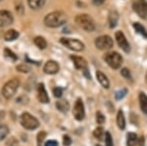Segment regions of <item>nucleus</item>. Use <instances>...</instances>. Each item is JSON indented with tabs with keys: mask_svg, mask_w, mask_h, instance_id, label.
Masks as SVG:
<instances>
[{
	"mask_svg": "<svg viewBox=\"0 0 147 146\" xmlns=\"http://www.w3.org/2000/svg\"><path fill=\"white\" fill-rule=\"evenodd\" d=\"M76 23L78 24L80 28H82V30H84L87 32H91L95 30V24L94 21L92 20V18L87 14H80L78 15L75 19Z\"/></svg>",
	"mask_w": 147,
	"mask_h": 146,
	"instance_id": "obj_2",
	"label": "nucleus"
},
{
	"mask_svg": "<svg viewBox=\"0 0 147 146\" xmlns=\"http://www.w3.org/2000/svg\"><path fill=\"white\" fill-rule=\"evenodd\" d=\"M121 75H122V76L124 77L125 79H131V75H130L129 70L127 69V68H124V69H122V71H121Z\"/></svg>",
	"mask_w": 147,
	"mask_h": 146,
	"instance_id": "obj_32",
	"label": "nucleus"
},
{
	"mask_svg": "<svg viewBox=\"0 0 147 146\" xmlns=\"http://www.w3.org/2000/svg\"><path fill=\"white\" fill-rule=\"evenodd\" d=\"M105 122V117L102 114L101 112H97L96 113V123L98 124H102Z\"/></svg>",
	"mask_w": 147,
	"mask_h": 146,
	"instance_id": "obj_31",
	"label": "nucleus"
},
{
	"mask_svg": "<svg viewBox=\"0 0 147 146\" xmlns=\"http://www.w3.org/2000/svg\"><path fill=\"white\" fill-rule=\"evenodd\" d=\"M53 94H54V96L57 98H60L61 96H62V94H63V91H62V88H60V87H55L53 89Z\"/></svg>",
	"mask_w": 147,
	"mask_h": 146,
	"instance_id": "obj_35",
	"label": "nucleus"
},
{
	"mask_svg": "<svg viewBox=\"0 0 147 146\" xmlns=\"http://www.w3.org/2000/svg\"><path fill=\"white\" fill-rule=\"evenodd\" d=\"M59 69H60V67H59L58 63L53 60L47 61L43 67L44 73L47 75H55L59 72Z\"/></svg>",
	"mask_w": 147,
	"mask_h": 146,
	"instance_id": "obj_12",
	"label": "nucleus"
},
{
	"mask_svg": "<svg viewBox=\"0 0 147 146\" xmlns=\"http://www.w3.org/2000/svg\"><path fill=\"white\" fill-rule=\"evenodd\" d=\"M117 124L120 129H125V119L124 113H123L122 110H120L117 114Z\"/></svg>",
	"mask_w": 147,
	"mask_h": 146,
	"instance_id": "obj_20",
	"label": "nucleus"
},
{
	"mask_svg": "<svg viewBox=\"0 0 147 146\" xmlns=\"http://www.w3.org/2000/svg\"><path fill=\"white\" fill-rule=\"evenodd\" d=\"M115 37H116V40H117L118 45H119L125 53H129L130 51V46H129V43L127 40V38H125V34H123L121 30H118L115 34Z\"/></svg>",
	"mask_w": 147,
	"mask_h": 146,
	"instance_id": "obj_10",
	"label": "nucleus"
},
{
	"mask_svg": "<svg viewBox=\"0 0 147 146\" xmlns=\"http://www.w3.org/2000/svg\"><path fill=\"white\" fill-rule=\"evenodd\" d=\"M118 21H119V15L116 11H112L110 14H109V19H108V22H109V26H110L111 29L115 28L118 24Z\"/></svg>",
	"mask_w": 147,
	"mask_h": 146,
	"instance_id": "obj_17",
	"label": "nucleus"
},
{
	"mask_svg": "<svg viewBox=\"0 0 147 146\" xmlns=\"http://www.w3.org/2000/svg\"><path fill=\"white\" fill-rule=\"evenodd\" d=\"M67 22V16L62 11H55L49 13L44 18V24L49 28H58Z\"/></svg>",
	"mask_w": 147,
	"mask_h": 146,
	"instance_id": "obj_1",
	"label": "nucleus"
},
{
	"mask_svg": "<svg viewBox=\"0 0 147 146\" xmlns=\"http://www.w3.org/2000/svg\"><path fill=\"white\" fill-rule=\"evenodd\" d=\"M37 99L39 100L40 103H44V104L49 102L48 94H47V91L44 87L43 83H39L37 85Z\"/></svg>",
	"mask_w": 147,
	"mask_h": 146,
	"instance_id": "obj_13",
	"label": "nucleus"
},
{
	"mask_svg": "<svg viewBox=\"0 0 147 146\" xmlns=\"http://www.w3.org/2000/svg\"><path fill=\"white\" fill-rule=\"evenodd\" d=\"M137 143L139 144V146H143V143H144V138L143 137H140L139 140H137Z\"/></svg>",
	"mask_w": 147,
	"mask_h": 146,
	"instance_id": "obj_39",
	"label": "nucleus"
},
{
	"mask_svg": "<svg viewBox=\"0 0 147 146\" xmlns=\"http://www.w3.org/2000/svg\"><path fill=\"white\" fill-rule=\"evenodd\" d=\"M96 146H101V145H98V144H97V145H96Z\"/></svg>",
	"mask_w": 147,
	"mask_h": 146,
	"instance_id": "obj_41",
	"label": "nucleus"
},
{
	"mask_svg": "<svg viewBox=\"0 0 147 146\" xmlns=\"http://www.w3.org/2000/svg\"><path fill=\"white\" fill-rule=\"evenodd\" d=\"M45 137H46V133H45V131H40V133H37V136H36L37 146H41L43 140L45 139Z\"/></svg>",
	"mask_w": 147,
	"mask_h": 146,
	"instance_id": "obj_28",
	"label": "nucleus"
},
{
	"mask_svg": "<svg viewBox=\"0 0 147 146\" xmlns=\"http://www.w3.org/2000/svg\"><path fill=\"white\" fill-rule=\"evenodd\" d=\"M96 77H97V81L100 82V84L103 86L104 88L108 89L110 87V81H109L108 77L105 76L100 71H97L96 72Z\"/></svg>",
	"mask_w": 147,
	"mask_h": 146,
	"instance_id": "obj_15",
	"label": "nucleus"
},
{
	"mask_svg": "<svg viewBox=\"0 0 147 146\" xmlns=\"http://www.w3.org/2000/svg\"><path fill=\"white\" fill-rule=\"evenodd\" d=\"M9 133V128L6 124H0V141L5 139Z\"/></svg>",
	"mask_w": 147,
	"mask_h": 146,
	"instance_id": "obj_25",
	"label": "nucleus"
},
{
	"mask_svg": "<svg viewBox=\"0 0 147 146\" xmlns=\"http://www.w3.org/2000/svg\"><path fill=\"white\" fill-rule=\"evenodd\" d=\"M105 144L106 146H113V138L109 131L105 133Z\"/></svg>",
	"mask_w": 147,
	"mask_h": 146,
	"instance_id": "obj_29",
	"label": "nucleus"
},
{
	"mask_svg": "<svg viewBox=\"0 0 147 146\" xmlns=\"http://www.w3.org/2000/svg\"><path fill=\"white\" fill-rule=\"evenodd\" d=\"M127 93V90L125 88H123V89H121V90L117 91V92H116V99L121 100L122 98L125 97Z\"/></svg>",
	"mask_w": 147,
	"mask_h": 146,
	"instance_id": "obj_30",
	"label": "nucleus"
},
{
	"mask_svg": "<svg viewBox=\"0 0 147 146\" xmlns=\"http://www.w3.org/2000/svg\"><path fill=\"white\" fill-rule=\"evenodd\" d=\"M28 6L32 9H39L45 3V0H28Z\"/></svg>",
	"mask_w": 147,
	"mask_h": 146,
	"instance_id": "obj_21",
	"label": "nucleus"
},
{
	"mask_svg": "<svg viewBox=\"0 0 147 146\" xmlns=\"http://www.w3.org/2000/svg\"><path fill=\"white\" fill-rule=\"evenodd\" d=\"M1 1H2V0H0V2H1Z\"/></svg>",
	"mask_w": 147,
	"mask_h": 146,
	"instance_id": "obj_42",
	"label": "nucleus"
},
{
	"mask_svg": "<svg viewBox=\"0 0 147 146\" xmlns=\"http://www.w3.org/2000/svg\"><path fill=\"white\" fill-rule=\"evenodd\" d=\"M17 70L19 72H22V73H28L30 71V68L28 67L27 65H20V66H17Z\"/></svg>",
	"mask_w": 147,
	"mask_h": 146,
	"instance_id": "obj_33",
	"label": "nucleus"
},
{
	"mask_svg": "<svg viewBox=\"0 0 147 146\" xmlns=\"http://www.w3.org/2000/svg\"><path fill=\"white\" fill-rule=\"evenodd\" d=\"M139 105H140V109L144 114H147V96L144 93L139 94Z\"/></svg>",
	"mask_w": 147,
	"mask_h": 146,
	"instance_id": "obj_19",
	"label": "nucleus"
},
{
	"mask_svg": "<svg viewBox=\"0 0 147 146\" xmlns=\"http://www.w3.org/2000/svg\"><path fill=\"white\" fill-rule=\"evenodd\" d=\"M13 23V16L9 11L0 10V28H6Z\"/></svg>",
	"mask_w": 147,
	"mask_h": 146,
	"instance_id": "obj_11",
	"label": "nucleus"
},
{
	"mask_svg": "<svg viewBox=\"0 0 147 146\" xmlns=\"http://www.w3.org/2000/svg\"><path fill=\"white\" fill-rule=\"evenodd\" d=\"M56 107L59 111L63 112V113H67L70 109V104L67 100L65 99H62V100H59L56 102Z\"/></svg>",
	"mask_w": 147,
	"mask_h": 146,
	"instance_id": "obj_16",
	"label": "nucleus"
},
{
	"mask_svg": "<svg viewBox=\"0 0 147 146\" xmlns=\"http://www.w3.org/2000/svg\"><path fill=\"white\" fill-rule=\"evenodd\" d=\"M34 42L39 49H45L46 46H47V42L42 36H36L34 38Z\"/></svg>",
	"mask_w": 147,
	"mask_h": 146,
	"instance_id": "obj_22",
	"label": "nucleus"
},
{
	"mask_svg": "<svg viewBox=\"0 0 147 146\" xmlns=\"http://www.w3.org/2000/svg\"><path fill=\"white\" fill-rule=\"evenodd\" d=\"M71 144H72V138H71L69 135H65L63 136V145L64 146H70Z\"/></svg>",
	"mask_w": 147,
	"mask_h": 146,
	"instance_id": "obj_34",
	"label": "nucleus"
},
{
	"mask_svg": "<svg viewBox=\"0 0 147 146\" xmlns=\"http://www.w3.org/2000/svg\"><path fill=\"white\" fill-rule=\"evenodd\" d=\"M71 59L74 62V65L77 69L79 70H84L87 69V63L82 57H79V56H71Z\"/></svg>",
	"mask_w": 147,
	"mask_h": 146,
	"instance_id": "obj_14",
	"label": "nucleus"
},
{
	"mask_svg": "<svg viewBox=\"0 0 147 146\" xmlns=\"http://www.w3.org/2000/svg\"><path fill=\"white\" fill-rule=\"evenodd\" d=\"M73 114L74 117L77 121H82L85 117V111H84V105L82 100L79 98L77 100V102L75 103L74 106V110H73Z\"/></svg>",
	"mask_w": 147,
	"mask_h": 146,
	"instance_id": "obj_8",
	"label": "nucleus"
},
{
	"mask_svg": "<svg viewBox=\"0 0 147 146\" xmlns=\"http://www.w3.org/2000/svg\"><path fill=\"white\" fill-rule=\"evenodd\" d=\"M145 81H146V82H147V73H146V77H145Z\"/></svg>",
	"mask_w": 147,
	"mask_h": 146,
	"instance_id": "obj_40",
	"label": "nucleus"
},
{
	"mask_svg": "<svg viewBox=\"0 0 147 146\" xmlns=\"http://www.w3.org/2000/svg\"><path fill=\"white\" fill-rule=\"evenodd\" d=\"M20 124L24 129L28 131H34L39 126V122L30 113H23L20 117Z\"/></svg>",
	"mask_w": 147,
	"mask_h": 146,
	"instance_id": "obj_3",
	"label": "nucleus"
},
{
	"mask_svg": "<svg viewBox=\"0 0 147 146\" xmlns=\"http://www.w3.org/2000/svg\"><path fill=\"white\" fill-rule=\"evenodd\" d=\"M104 2H105V0H92V3H93L95 6L101 5V4H103Z\"/></svg>",
	"mask_w": 147,
	"mask_h": 146,
	"instance_id": "obj_38",
	"label": "nucleus"
},
{
	"mask_svg": "<svg viewBox=\"0 0 147 146\" xmlns=\"http://www.w3.org/2000/svg\"><path fill=\"white\" fill-rule=\"evenodd\" d=\"M95 46L100 50H109L113 47V39L109 35H101L95 39Z\"/></svg>",
	"mask_w": 147,
	"mask_h": 146,
	"instance_id": "obj_7",
	"label": "nucleus"
},
{
	"mask_svg": "<svg viewBox=\"0 0 147 146\" xmlns=\"http://www.w3.org/2000/svg\"><path fill=\"white\" fill-rule=\"evenodd\" d=\"M134 10L141 19H147V2L145 0H136L134 3Z\"/></svg>",
	"mask_w": 147,
	"mask_h": 146,
	"instance_id": "obj_9",
	"label": "nucleus"
},
{
	"mask_svg": "<svg viewBox=\"0 0 147 146\" xmlns=\"http://www.w3.org/2000/svg\"><path fill=\"white\" fill-rule=\"evenodd\" d=\"M18 37H19V32L16 30H9L4 34V38H5L6 41H13L15 39H17Z\"/></svg>",
	"mask_w": 147,
	"mask_h": 146,
	"instance_id": "obj_18",
	"label": "nucleus"
},
{
	"mask_svg": "<svg viewBox=\"0 0 147 146\" xmlns=\"http://www.w3.org/2000/svg\"><path fill=\"white\" fill-rule=\"evenodd\" d=\"M60 42L65 45L66 47H68L69 49L73 51H77V52H80L84 49V44L82 41L78 40V39H74V38H61Z\"/></svg>",
	"mask_w": 147,
	"mask_h": 146,
	"instance_id": "obj_6",
	"label": "nucleus"
},
{
	"mask_svg": "<svg viewBox=\"0 0 147 146\" xmlns=\"http://www.w3.org/2000/svg\"><path fill=\"white\" fill-rule=\"evenodd\" d=\"M137 143V135L134 133H129L127 135V144L129 146H134Z\"/></svg>",
	"mask_w": 147,
	"mask_h": 146,
	"instance_id": "obj_26",
	"label": "nucleus"
},
{
	"mask_svg": "<svg viewBox=\"0 0 147 146\" xmlns=\"http://www.w3.org/2000/svg\"><path fill=\"white\" fill-rule=\"evenodd\" d=\"M4 56H5L7 59L11 60V61H16L18 59L17 55H16L14 52H12L10 49H8V48L4 49Z\"/></svg>",
	"mask_w": 147,
	"mask_h": 146,
	"instance_id": "obj_27",
	"label": "nucleus"
},
{
	"mask_svg": "<svg viewBox=\"0 0 147 146\" xmlns=\"http://www.w3.org/2000/svg\"><path fill=\"white\" fill-rule=\"evenodd\" d=\"M17 144H18V141L16 138H14V137L10 138V139L7 141V145H9V146H16Z\"/></svg>",
	"mask_w": 147,
	"mask_h": 146,
	"instance_id": "obj_36",
	"label": "nucleus"
},
{
	"mask_svg": "<svg viewBox=\"0 0 147 146\" xmlns=\"http://www.w3.org/2000/svg\"><path fill=\"white\" fill-rule=\"evenodd\" d=\"M19 85H20V81L18 79H13L11 81H7L2 87V95L7 99L11 98L18 90Z\"/></svg>",
	"mask_w": 147,
	"mask_h": 146,
	"instance_id": "obj_4",
	"label": "nucleus"
},
{
	"mask_svg": "<svg viewBox=\"0 0 147 146\" xmlns=\"http://www.w3.org/2000/svg\"><path fill=\"white\" fill-rule=\"evenodd\" d=\"M93 135H94V137L97 138L98 140L103 139V137H105V131H104L103 128H101V126L96 128L93 131Z\"/></svg>",
	"mask_w": 147,
	"mask_h": 146,
	"instance_id": "obj_24",
	"label": "nucleus"
},
{
	"mask_svg": "<svg viewBox=\"0 0 147 146\" xmlns=\"http://www.w3.org/2000/svg\"><path fill=\"white\" fill-rule=\"evenodd\" d=\"M134 30H136V32H137V34H141L142 36H144V37H146V38H147V32H146L145 28H144L141 24L134 23Z\"/></svg>",
	"mask_w": 147,
	"mask_h": 146,
	"instance_id": "obj_23",
	"label": "nucleus"
},
{
	"mask_svg": "<svg viewBox=\"0 0 147 146\" xmlns=\"http://www.w3.org/2000/svg\"><path fill=\"white\" fill-rule=\"evenodd\" d=\"M106 63L110 66L112 69H119L123 64V58L118 52H110L107 53L104 57Z\"/></svg>",
	"mask_w": 147,
	"mask_h": 146,
	"instance_id": "obj_5",
	"label": "nucleus"
},
{
	"mask_svg": "<svg viewBox=\"0 0 147 146\" xmlns=\"http://www.w3.org/2000/svg\"><path fill=\"white\" fill-rule=\"evenodd\" d=\"M44 146H58V142L56 140H48L44 143Z\"/></svg>",
	"mask_w": 147,
	"mask_h": 146,
	"instance_id": "obj_37",
	"label": "nucleus"
}]
</instances>
